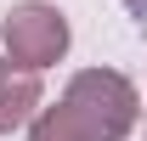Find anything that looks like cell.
Masks as SVG:
<instances>
[{"mask_svg": "<svg viewBox=\"0 0 147 141\" xmlns=\"http://www.w3.org/2000/svg\"><path fill=\"white\" fill-rule=\"evenodd\" d=\"M45 107V90H40L34 68H17L11 56L0 62V136H11L23 124H34V113Z\"/></svg>", "mask_w": 147, "mask_h": 141, "instance_id": "cell-3", "label": "cell"}, {"mask_svg": "<svg viewBox=\"0 0 147 141\" xmlns=\"http://www.w3.org/2000/svg\"><path fill=\"white\" fill-rule=\"evenodd\" d=\"M28 141H91V136L74 124V113H68V107L57 102V107H40V113H34V124H28Z\"/></svg>", "mask_w": 147, "mask_h": 141, "instance_id": "cell-4", "label": "cell"}, {"mask_svg": "<svg viewBox=\"0 0 147 141\" xmlns=\"http://www.w3.org/2000/svg\"><path fill=\"white\" fill-rule=\"evenodd\" d=\"M6 56L17 62V68H51V62H62V51H68V17L57 11L51 0H23V6H11V17H6Z\"/></svg>", "mask_w": 147, "mask_h": 141, "instance_id": "cell-2", "label": "cell"}, {"mask_svg": "<svg viewBox=\"0 0 147 141\" xmlns=\"http://www.w3.org/2000/svg\"><path fill=\"white\" fill-rule=\"evenodd\" d=\"M62 107L91 141H125L142 119V96L119 68H79L62 90Z\"/></svg>", "mask_w": 147, "mask_h": 141, "instance_id": "cell-1", "label": "cell"}]
</instances>
